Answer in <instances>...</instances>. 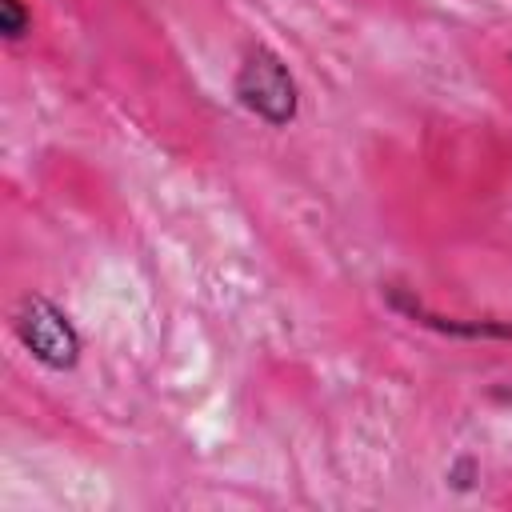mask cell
Listing matches in <instances>:
<instances>
[{"instance_id": "obj_2", "label": "cell", "mask_w": 512, "mask_h": 512, "mask_svg": "<svg viewBox=\"0 0 512 512\" xmlns=\"http://www.w3.org/2000/svg\"><path fill=\"white\" fill-rule=\"evenodd\" d=\"M16 336L20 344L32 352V360H40L52 372H68L80 360V332L72 328V320L64 316V308H56L48 296H24L16 316Z\"/></svg>"}, {"instance_id": "obj_3", "label": "cell", "mask_w": 512, "mask_h": 512, "mask_svg": "<svg viewBox=\"0 0 512 512\" xmlns=\"http://www.w3.org/2000/svg\"><path fill=\"white\" fill-rule=\"evenodd\" d=\"M396 308H404L412 320H420V324H432V328H440V332H456V336H512V324H492V320H480V324H460V320H444V316H428L420 304H404L400 296L392 300Z\"/></svg>"}, {"instance_id": "obj_4", "label": "cell", "mask_w": 512, "mask_h": 512, "mask_svg": "<svg viewBox=\"0 0 512 512\" xmlns=\"http://www.w3.org/2000/svg\"><path fill=\"white\" fill-rule=\"evenodd\" d=\"M32 28V16L24 8V0H0V32L8 40H20Z\"/></svg>"}, {"instance_id": "obj_1", "label": "cell", "mask_w": 512, "mask_h": 512, "mask_svg": "<svg viewBox=\"0 0 512 512\" xmlns=\"http://www.w3.org/2000/svg\"><path fill=\"white\" fill-rule=\"evenodd\" d=\"M232 92L252 116H260L272 128H288L300 112V92H296L288 64L272 48H260V44L244 52L236 80H232Z\"/></svg>"}]
</instances>
